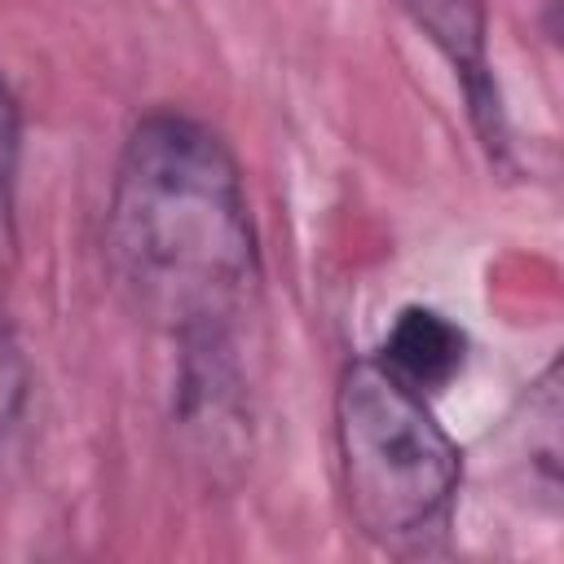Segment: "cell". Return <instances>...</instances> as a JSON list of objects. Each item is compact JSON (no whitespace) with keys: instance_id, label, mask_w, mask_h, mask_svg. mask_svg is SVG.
<instances>
[{"instance_id":"cell-1","label":"cell","mask_w":564,"mask_h":564,"mask_svg":"<svg viewBox=\"0 0 564 564\" xmlns=\"http://www.w3.org/2000/svg\"><path fill=\"white\" fill-rule=\"evenodd\" d=\"M106 260L132 313L176 344L238 335L260 291V242L220 132L181 110L132 123L106 203Z\"/></svg>"},{"instance_id":"cell-2","label":"cell","mask_w":564,"mask_h":564,"mask_svg":"<svg viewBox=\"0 0 564 564\" xmlns=\"http://www.w3.org/2000/svg\"><path fill=\"white\" fill-rule=\"evenodd\" d=\"M335 454L348 516L388 555H436L449 542L463 454L427 397L375 357L344 366L335 388Z\"/></svg>"},{"instance_id":"cell-3","label":"cell","mask_w":564,"mask_h":564,"mask_svg":"<svg viewBox=\"0 0 564 564\" xmlns=\"http://www.w3.org/2000/svg\"><path fill=\"white\" fill-rule=\"evenodd\" d=\"M410 18L427 31V40L441 48V57L454 66V79L463 88L471 128L485 145V154L507 167L511 163V128L507 106L489 66V22L485 0H405Z\"/></svg>"},{"instance_id":"cell-4","label":"cell","mask_w":564,"mask_h":564,"mask_svg":"<svg viewBox=\"0 0 564 564\" xmlns=\"http://www.w3.org/2000/svg\"><path fill=\"white\" fill-rule=\"evenodd\" d=\"M388 375H397L405 388H414L419 397H432L441 388L454 383V375H463L467 361V335L436 308L410 304L397 313L379 357H375Z\"/></svg>"},{"instance_id":"cell-5","label":"cell","mask_w":564,"mask_h":564,"mask_svg":"<svg viewBox=\"0 0 564 564\" xmlns=\"http://www.w3.org/2000/svg\"><path fill=\"white\" fill-rule=\"evenodd\" d=\"M18 154H22V119L0 75V278L18 260Z\"/></svg>"},{"instance_id":"cell-6","label":"cell","mask_w":564,"mask_h":564,"mask_svg":"<svg viewBox=\"0 0 564 564\" xmlns=\"http://www.w3.org/2000/svg\"><path fill=\"white\" fill-rule=\"evenodd\" d=\"M26 388H31L26 361H22V352L0 335V449H4V441H9V436L18 432V423H22Z\"/></svg>"}]
</instances>
